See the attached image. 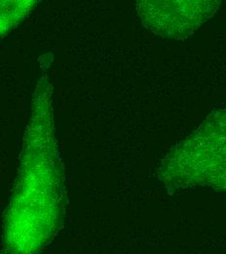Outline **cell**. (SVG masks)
Returning a JSON list of instances; mask_svg holds the SVG:
<instances>
[{
    "label": "cell",
    "instance_id": "cell-1",
    "mask_svg": "<svg viewBox=\"0 0 226 254\" xmlns=\"http://www.w3.org/2000/svg\"><path fill=\"white\" fill-rule=\"evenodd\" d=\"M64 168L53 84L44 74L33 92L17 177L3 215L0 254H42L52 243L65 214Z\"/></svg>",
    "mask_w": 226,
    "mask_h": 254
},
{
    "label": "cell",
    "instance_id": "cell-2",
    "mask_svg": "<svg viewBox=\"0 0 226 254\" xmlns=\"http://www.w3.org/2000/svg\"><path fill=\"white\" fill-rule=\"evenodd\" d=\"M157 178L173 192L205 187L226 193V109L211 114L168 152Z\"/></svg>",
    "mask_w": 226,
    "mask_h": 254
},
{
    "label": "cell",
    "instance_id": "cell-4",
    "mask_svg": "<svg viewBox=\"0 0 226 254\" xmlns=\"http://www.w3.org/2000/svg\"><path fill=\"white\" fill-rule=\"evenodd\" d=\"M38 3L35 0H0V41L23 23Z\"/></svg>",
    "mask_w": 226,
    "mask_h": 254
},
{
    "label": "cell",
    "instance_id": "cell-3",
    "mask_svg": "<svg viewBox=\"0 0 226 254\" xmlns=\"http://www.w3.org/2000/svg\"><path fill=\"white\" fill-rule=\"evenodd\" d=\"M220 1H138L136 10L142 24L162 37L181 39L214 16Z\"/></svg>",
    "mask_w": 226,
    "mask_h": 254
}]
</instances>
